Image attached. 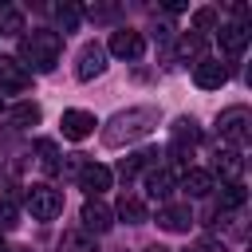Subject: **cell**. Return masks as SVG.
Wrapping results in <instances>:
<instances>
[{"mask_svg": "<svg viewBox=\"0 0 252 252\" xmlns=\"http://www.w3.org/2000/svg\"><path fill=\"white\" fill-rule=\"evenodd\" d=\"M158 126V106H130V110H118L106 130H102V146L118 150V146H130L138 138H146L150 130Z\"/></svg>", "mask_w": 252, "mask_h": 252, "instance_id": "1", "label": "cell"}, {"mask_svg": "<svg viewBox=\"0 0 252 252\" xmlns=\"http://www.w3.org/2000/svg\"><path fill=\"white\" fill-rule=\"evenodd\" d=\"M59 55H63V35L51 28H35L32 35L20 39V59L32 63V71H55Z\"/></svg>", "mask_w": 252, "mask_h": 252, "instance_id": "2", "label": "cell"}, {"mask_svg": "<svg viewBox=\"0 0 252 252\" xmlns=\"http://www.w3.org/2000/svg\"><path fill=\"white\" fill-rule=\"evenodd\" d=\"M248 126H252L248 106H228V110H220V118H217L220 138H224V142H232V146H244V142H248V134H252Z\"/></svg>", "mask_w": 252, "mask_h": 252, "instance_id": "3", "label": "cell"}, {"mask_svg": "<svg viewBox=\"0 0 252 252\" xmlns=\"http://www.w3.org/2000/svg\"><path fill=\"white\" fill-rule=\"evenodd\" d=\"M28 209L35 220H55L63 213V193L51 189V185H32L28 189Z\"/></svg>", "mask_w": 252, "mask_h": 252, "instance_id": "4", "label": "cell"}, {"mask_svg": "<svg viewBox=\"0 0 252 252\" xmlns=\"http://www.w3.org/2000/svg\"><path fill=\"white\" fill-rule=\"evenodd\" d=\"M32 87V71L20 59H4L0 55V98L4 94H24Z\"/></svg>", "mask_w": 252, "mask_h": 252, "instance_id": "5", "label": "cell"}, {"mask_svg": "<svg viewBox=\"0 0 252 252\" xmlns=\"http://www.w3.org/2000/svg\"><path fill=\"white\" fill-rule=\"evenodd\" d=\"M102 71H106V51H102V43H87V47L79 51L75 79H79V83H91V79L102 75Z\"/></svg>", "mask_w": 252, "mask_h": 252, "instance_id": "6", "label": "cell"}, {"mask_svg": "<svg viewBox=\"0 0 252 252\" xmlns=\"http://www.w3.org/2000/svg\"><path fill=\"white\" fill-rule=\"evenodd\" d=\"M142 51H146L142 32H134V28H118V32L110 35V55H118V59H138Z\"/></svg>", "mask_w": 252, "mask_h": 252, "instance_id": "7", "label": "cell"}, {"mask_svg": "<svg viewBox=\"0 0 252 252\" xmlns=\"http://www.w3.org/2000/svg\"><path fill=\"white\" fill-rule=\"evenodd\" d=\"M59 126H63V138H71V142H83L87 134H94V114L91 110H63V118H59Z\"/></svg>", "mask_w": 252, "mask_h": 252, "instance_id": "8", "label": "cell"}, {"mask_svg": "<svg viewBox=\"0 0 252 252\" xmlns=\"http://www.w3.org/2000/svg\"><path fill=\"white\" fill-rule=\"evenodd\" d=\"M169 134H173V146H169V150H173L177 158H189V154H193V146L201 142V126H197L193 118H177Z\"/></svg>", "mask_w": 252, "mask_h": 252, "instance_id": "9", "label": "cell"}, {"mask_svg": "<svg viewBox=\"0 0 252 252\" xmlns=\"http://www.w3.org/2000/svg\"><path fill=\"white\" fill-rule=\"evenodd\" d=\"M193 83H197L201 91H217V87H224V83H228V67H224V63H217V59H201V63H197V71H193Z\"/></svg>", "mask_w": 252, "mask_h": 252, "instance_id": "10", "label": "cell"}, {"mask_svg": "<svg viewBox=\"0 0 252 252\" xmlns=\"http://www.w3.org/2000/svg\"><path fill=\"white\" fill-rule=\"evenodd\" d=\"M79 217H83V228H87V232H110V224H114V213H110L98 197H94V201H87Z\"/></svg>", "mask_w": 252, "mask_h": 252, "instance_id": "11", "label": "cell"}, {"mask_svg": "<svg viewBox=\"0 0 252 252\" xmlns=\"http://www.w3.org/2000/svg\"><path fill=\"white\" fill-rule=\"evenodd\" d=\"M189 224H193L189 205H165V209H158V228H165V232H189Z\"/></svg>", "mask_w": 252, "mask_h": 252, "instance_id": "12", "label": "cell"}, {"mask_svg": "<svg viewBox=\"0 0 252 252\" xmlns=\"http://www.w3.org/2000/svg\"><path fill=\"white\" fill-rule=\"evenodd\" d=\"M158 158H161V150H138V154H126V158L118 161V177H122V181H134L138 169L158 165Z\"/></svg>", "mask_w": 252, "mask_h": 252, "instance_id": "13", "label": "cell"}, {"mask_svg": "<svg viewBox=\"0 0 252 252\" xmlns=\"http://www.w3.org/2000/svg\"><path fill=\"white\" fill-rule=\"evenodd\" d=\"M79 189H87L91 197L106 193V189H110V169H106V165H91V161H87V165L79 169Z\"/></svg>", "mask_w": 252, "mask_h": 252, "instance_id": "14", "label": "cell"}, {"mask_svg": "<svg viewBox=\"0 0 252 252\" xmlns=\"http://www.w3.org/2000/svg\"><path fill=\"white\" fill-rule=\"evenodd\" d=\"M248 39H252V32H248V24H220V47L228 51V55H240L244 47H248Z\"/></svg>", "mask_w": 252, "mask_h": 252, "instance_id": "15", "label": "cell"}, {"mask_svg": "<svg viewBox=\"0 0 252 252\" xmlns=\"http://www.w3.org/2000/svg\"><path fill=\"white\" fill-rule=\"evenodd\" d=\"M213 169H217L224 181H240V177H244V158H240L236 150H220L217 161H213Z\"/></svg>", "mask_w": 252, "mask_h": 252, "instance_id": "16", "label": "cell"}, {"mask_svg": "<svg viewBox=\"0 0 252 252\" xmlns=\"http://www.w3.org/2000/svg\"><path fill=\"white\" fill-rule=\"evenodd\" d=\"M181 189L189 197H209L213 193V173L209 169H185L181 173Z\"/></svg>", "mask_w": 252, "mask_h": 252, "instance_id": "17", "label": "cell"}, {"mask_svg": "<svg viewBox=\"0 0 252 252\" xmlns=\"http://www.w3.org/2000/svg\"><path fill=\"white\" fill-rule=\"evenodd\" d=\"M173 181H177V173H173L169 165H158V169L146 173V193H150V197H165V193L173 189Z\"/></svg>", "mask_w": 252, "mask_h": 252, "instance_id": "18", "label": "cell"}, {"mask_svg": "<svg viewBox=\"0 0 252 252\" xmlns=\"http://www.w3.org/2000/svg\"><path fill=\"white\" fill-rule=\"evenodd\" d=\"M118 217H122L126 224H146V220H150V209H146V201H142V197L122 193V201H118Z\"/></svg>", "mask_w": 252, "mask_h": 252, "instance_id": "19", "label": "cell"}, {"mask_svg": "<svg viewBox=\"0 0 252 252\" xmlns=\"http://www.w3.org/2000/svg\"><path fill=\"white\" fill-rule=\"evenodd\" d=\"M59 252H98V244L83 232V228H67L59 236Z\"/></svg>", "mask_w": 252, "mask_h": 252, "instance_id": "20", "label": "cell"}, {"mask_svg": "<svg viewBox=\"0 0 252 252\" xmlns=\"http://www.w3.org/2000/svg\"><path fill=\"white\" fill-rule=\"evenodd\" d=\"M35 154H39V169L43 173H59V150H55L51 138H39L35 142Z\"/></svg>", "mask_w": 252, "mask_h": 252, "instance_id": "21", "label": "cell"}, {"mask_svg": "<svg viewBox=\"0 0 252 252\" xmlns=\"http://www.w3.org/2000/svg\"><path fill=\"white\" fill-rule=\"evenodd\" d=\"M217 201H220V209H240V205L248 201V193H244L240 181H224L220 193H217Z\"/></svg>", "mask_w": 252, "mask_h": 252, "instance_id": "22", "label": "cell"}, {"mask_svg": "<svg viewBox=\"0 0 252 252\" xmlns=\"http://www.w3.org/2000/svg\"><path fill=\"white\" fill-rule=\"evenodd\" d=\"M24 32V12L12 4H0V35H20Z\"/></svg>", "mask_w": 252, "mask_h": 252, "instance_id": "23", "label": "cell"}, {"mask_svg": "<svg viewBox=\"0 0 252 252\" xmlns=\"http://www.w3.org/2000/svg\"><path fill=\"white\" fill-rule=\"evenodd\" d=\"M39 114H43V110H39L35 102H16L8 118H12L16 126H35V122H39Z\"/></svg>", "mask_w": 252, "mask_h": 252, "instance_id": "24", "label": "cell"}, {"mask_svg": "<svg viewBox=\"0 0 252 252\" xmlns=\"http://www.w3.org/2000/svg\"><path fill=\"white\" fill-rule=\"evenodd\" d=\"M55 20H59V28H63V35H67V32H75V28H79L83 8H75V4H59V8H55Z\"/></svg>", "mask_w": 252, "mask_h": 252, "instance_id": "25", "label": "cell"}, {"mask_svg": "<svg viewBox=\"0 0 252 252\" xmlns=\"http://www.w3.org/2000/svg\"><path fill=\"white\" fill-rule=\"evenodd\" d=\"M16 224H20V209L8 197H0V232H12Z\"/></svg>", "mask_w": 252, "mask_h": 252, "instance_id": "26", "label": "cell"}, {"mask_svg": "<svg viewBox=\"0 0 252 252\" xmlns=\"http://www.w3.org/2000/svg\"><path fill=\"white\" fill-rule=\"evenodd\" d=\"M217 28V8H197L193 12V32L201 35V32H213Z\"/></svg>", "mask_w": 252, "mask_h": 252, "instance_id": "27", "label": "cell"}, {"mask_svg": "<svg viewBox=\"0 0 252 252\" xmlns=\"http://www.w3.org/2000/svg\"><path fill=\"white\" fill-rule=\"evenodd\" d=\"M201 47H205V35H197V32L181 39V55H185V59H189V55H201Z\"/></svg>", "mask_w": 252, "mask_h": 252, "instance_id": "28", "label": "cell"}, {"mask_svg": "<svg viewBox=\"0 0 252 252\" xmlns=\"http://www.w3.org/2000/svg\"><path fill=\"white\" fill-rule=\"evenodd\" d=\"M87 16H91V20H114L118 8H87Z\"/></svg>", "mask_w": 252, "mask_h": 252, "instance_id": "29", "label": "cell"}, {"mask_svg": "<svg viewBox=\"0 0 252 252\" xmlns=\"http://www.w3.org/2000/svg\"><path fill=\"white\" fill-rule=\"evenodd\" d=\"M189 252H224V248H217V244H197V248H189Z\"/></svg>", "mask_w": 252, "mask_h": 252, "instance_id": "30", "label": "cell"}, {"mask_svg": "<svg viewBox=\"0 0 252 252\" xmlns=\"http://www.w3.org/2000/svg\"><path fill=\"white\" fill-rule=\"evenodd\" d=\"M146 252H169V248H165V244H150Z\"/></svg>", "mask_w": 252, "mask_h": 252, "instance_id": "31", "label": "cell"}, {"mask_svg": "<svg viewBox=\"0 0 252 252\" xmlns=\"http://www.w3.org/2000/svg\"><path fill=\"white\" fill-rule=\"evenodd\" d=\"M0 252H4V236H0Z\"/></svg>", "mask_w": 252, "mask_h": 252, "instance_id": "32", "label": "cell"}, {"mask_svg": "<svg viewBox=\"0 0 252 252\" xmlns=\"http://www.w3.org/2000/svg\"><path fill=\"white\" fill-rule=\"evenodd\" d=\"M0 110H4V98H0Z\"/></svg>", "mask_w": 252, "mask_h": 252, "instance_id": "33", "label": "cell"}]
</instances>
